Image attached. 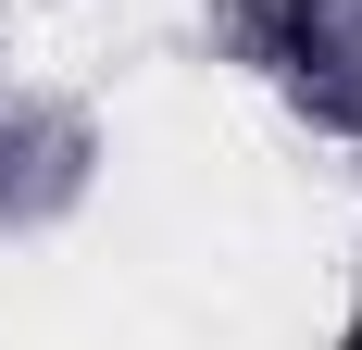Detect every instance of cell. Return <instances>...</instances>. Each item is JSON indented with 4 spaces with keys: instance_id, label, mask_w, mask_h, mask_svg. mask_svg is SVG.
I'll return each instance as SVG.
<instances>
[{
    "instance_id": "cell-1",
    "label": "cell",
    "mask_w": 362,
    "mask_h": 350,
    "mask_svg": "<svg viewBox=\"0 0 362 350\" xmlns=\"http://www.w3.org/2000/svg\"><path fill=\"white\" fill-rule=\"evenodd\" d=\"M337 350H362V300H350V338H337Z\"/></svg>"
}]
</instances>
